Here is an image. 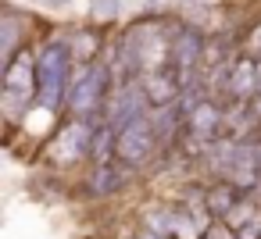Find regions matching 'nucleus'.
I'll use <instances>...</instances> for the list:
<instances>
[{
    "label": "nucleus",
    "mask_w": 261,
    "mask_h": 239,
    "mask_svg": "<svg viewBox=\"0 0 261 239\" xmlns=\"http://www.w3.org/2000/svg\"><path fill=\"white\" fill-rule=\"evenodd\" d=\"M72 47L68 40H47L43 50L36 54V100L43 111L58 114L65 104H68V93H72Z\"/></svg>",
    "instance_id": "f257e3e1"
},
{
    "label": "nucleus",
    "mask_w": 261,
    "mask_h": 239,
    "mask_svg": "<svg viewBox=\"0 0 261 239\" xmlns=\"http://www.w3.org/2000/svg\"><path fill=\"white\" fill-rule=\"evenodd\" d=\"M111 89H115V75L108 65H100V61L83 65V72L68 93V111L75 118H100L108 100H111Z\"/></svg>",
    "instance_id": "f03ea898"
},
{
    "label": "nucleus",
    "mask_w": 261,
    "mask_h": 239,
    "mask_svg": "<svg viewBox=\"0 0 261 239\" xmlns=\"http://www.w3.org/2000/svg\"><path fill=\"white\" fill-rule=\"evenodd\" d=\"M40 86H36V54H29V47H22L8 65H4V86H0V100H4L8 118H22L29 111V104L36 100Z\"/></svg>",
    "instance_id": "7ed1b4c3"
},
{
    "label": "nucleus",
    "mask_w": 261,
    "mask_h": 239,
    "mask_svg": "<svg viewBox=\"0 0 261 239\" xmlns=\"http://www.w3.org/2000/svg\"><path fill=\"white\" fill-rule=\"evenodd\" d=\"M97 118H72L65 129H58V136L47 143V161L58 164V168H68V164H79L86 157H93V146H97Z\"/></svg>",
    "instance_id": "20e7f679"
},
{
    "label": "nucleus",
    "mask_w": 261,
    "mask_h": 239,
    "mask_svg": "<svg viewBox=\"0 0 261 239\" xmlns=\"http://www.w3.org/2000/svg\"><path fill=\"white\" fill-rule=\"evenodd\" d=\"M200 65H204V33L197 25H175L172 29V54H168V72L182 89L200 82Z\"/></svg>",
    "instance_id": "39448f33"
},
{
    "label": "nucleus",
    "mask_w": 261,
    "mask_h": 239,
    "mask_svg": "<svg viewBox=\"0 0 261 239\" xmlns=\"http://www.w3.org/2000/svg\"><path fill=\"white\" fill-rule=\"evenodd\" d=\"M161 146V136H158V125H154V111L133 118L118 136H115V157L125 164V168H140L147 164Z\"/></svg>",
    "instance_id": "423d86ee"
},
{
    "label": "nucleus",
    "mask_w": 261,
    "mask_h": 239,
    "mask_svg": "<svg viewBox=\"0 0 261 239\" xmlns=\"http://www.w3.org/2000/svg\"><path fill=\"white\" fill-rule=\"evenodd\" d=\"M147 107H150V97H147V89H143V79H129V82H118L115 89H111V100H108V107H104V125L118 136L133 118H140V114H147Z\"/></svg>",
    "instance_id": "0eeeda50"
},
{
    "label": "nucleus",
    "mask_w": 261,
    "mask_h": 239,
    "mask_svg": "<svg viewBox=\"0 0 261 239\" xmlns=\"http://www.w3.org/2000/svg\"><path fill=\"white\" fill-rule=\"evenodd\" d=\"M225 125V111L215 104V100H197V107L186 114V129L200 139V143H211L218 139V129Z\"/></svg>",
    "instance_id": "6e6552de"
},
{
    "label": "nucleus",
    "mask_w": 261,
    "mask_h": 239,
    "mask_svg": "<svg viewBox=\"0 0 261 239\" xmlns=\"http://www.w3.org/2000/svg\"><path fill=\"white\" fill-rule=\"evenodd\" d=\"M125 175H129V168L118 161V157H111V161H97L93 164V175H90V193L93 196H108V193H115V189H122L125 186Z\"/></svg>",
    "instance_id": "1a4fd4ad"
},
{
    "label": "nucleus",
    "mask_w": 261,
    "mask_h": 239,
    "mask_svg": "<svg viewBox=\"0 0 261 239\" xmlns=\"http://www.w3.org/2000/svg\"><path fill=\"white\" fill-rule=\"evenodd\" d=\"M0 22H4V36H0V43H4V65L22 50L18 47V25H15V15L11 11H4V18H0Z\"/></svg>",
    "instance_id": "9d476101"
},
{
    "label": "nucleus",
    "mask_w": 261,
    "mask_h": 239,
    "mask_svg": "<svg viewBox=\"0 0 261 239\" xmlns=\"http://www.w3.org/2000/svg\"><path fill=\"white\" fill-rule=\"evenodd\" d=\"M93 15H100V18H108V15H118V0H97Z\"/></svg>",
    "instance_id": "9b49d317"
},
{
    "label": "nucleus",
    "mask_w": 261,
    "mask_h": 239,
    "mask_svg": "<svg viewBox=\"0 0 261 239\" xmlns=\"http://www.w3.org/2000/svg\"><path fill=\"white\" fill-rule=\"evenodd\" d=\"M36 4H47V8H65L68 0H36Z\"/></svg>",
    "instance_id": "f8f14e48"
}]
</instances>
